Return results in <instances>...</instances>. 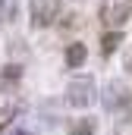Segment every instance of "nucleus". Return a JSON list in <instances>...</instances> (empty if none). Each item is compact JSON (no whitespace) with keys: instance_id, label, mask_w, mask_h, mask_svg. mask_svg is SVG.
Returning <instances> with one entry per match:
<instances>
[{"instance_id":"nucleus-1","label":"nucleus","mask_w":132,"mask_h":135,"mask_svg":"<svg viewBox=\"0 0 132 135\" xmlns=\"http://www.w3.org/2000/svg\"><path fill=\"white\" fill-rule=\"evenodd\" d=\"M95 101H98V82H95L91 75H76V79H69V85H66V104H69V107L85 110V107H91Z\"/></svg>"},{"instance_id":"nucleus-2","label":"nucleus","mask_w":132,"mask_h":135,"mask_svg":"<svg viewBox=\"0 0 132 135\" xmlns=\"http://www.w3.org/2000/svg\"><path fill=\"white\" fill-rule=\"evenodd\" d=\"M29 16L35 28H47L60 16V0H29Z\"/></svg>"},{"instance_id":"nucleus-3","label":"nucleus","mask_w":132,"mask_h":135,"mask_svg":"<svg viewBox=\"0 0 132 135\" xmlns=\"http://www.w3.org/2000/svg\"><path fill=\"white\" fill-rule=\"evenodd\" d=\"M129 104H132V94L126 91V85H120V82H110L107 85V98H104L107 113H126Z\"/></svg>"},{"instance_id":"nucleus-4","label":"nucleus","mask_w":132,"mask_h":135,"mask_svg":"<svg viewBox=\"0 0 132 135\" xmlns=\"http://www.w3.org/2000/svg\"><path fill=\"white\" fill-rule=\"evenodd\" d=\"M63 60H66V66L69 69H82L85 66V60H88V44H69L66 47V54H63Z\"/></svg>"},{"instance_id":"nucleus-5","label":"nucleus","mask_w":132,"mask_h":135,"mask_svg":"<svg viewBox=\"0 0 132 135\" xmlns=\"http://www.w3.org/2000/svg\"><path fill=\"white\" fill-rule=\"evenodd\" d=\"M129 13H132V9L126 6V3H107V6H104V19H107L110 25H116V28L126 22V16H129Z\"/></svg>"},{"instance_id":"nucleus-6","label":"nucleus","mask_w":132,"mask_h":135,"mask_svg":"<svg viewBox=\"0 0 132 135\" xmlns=\"http://www.w3.org/2000/svg\"><path fill=\"white\" fill-rule=\"evenodd\" d=\"M19 79H22V66H3V72H0V91L16 88Z\"/></svg>"},{"instance_id":"nucleus-7","label":"nucleus","mask_w":132,"mask_h":135,"mask_svg":"<svg viewBox=\"0 0 132 135\" xmlns=\"http://www.w3.org/2000/svg\"><path fill=\"white\" fill-rule=\"evenodd\" d=\"M95 129H98V123L91 116H82V119H76L69 126V135H95Z\"/></svg>"},{"instance_id":"nucleus-8","label":"nucleus","mask_w":132,"mask_h":135,"mask_svg":"<svg viewBox=\"0 0 132 135\" xmlns=\"http://www.w3.org/2000/svg\"><path fill=\"white\" fill-rule=\"evenodd\" d=\"M120 41H123V32H120V28L107 32V35H104V54H113V50L120 47Z\"/></svg>"},{"instance_id":"nucleus-9","label":"nucleus","mask_w":132,"mask_h":135,"mask_svg":"<svg viewBox=\"0 0 132 135\" xmlns=\"http://www.w3.org/2000/svg\"><path fill=\"white\" fill-rule=\"evenodd\" d=\"M126 72L132 75V50H129V57H126Z\"/></svg>"},{"instance_id":"nucleus-10","label":"nucleus","mask_w":132,"mask_h":135,"mask_svg":"<svg viewBox=\"0 0 132 135\" xmlns=\"http://www.w3.org/2000/svg\"><path fill=\"white\" fill-rule=\"evenodd\" d=\"M10 135H29V132H22V129H13V132H10Z\"/></svg>"},{"instance_id":"nucleus-11","label":"nucleus","mask_w":132,"mask_h":135,"mask_svg":"<svg viewBox=\"0 0 132 135\" xmlns=\"http://www.w3.org/2000/svg\"><path fill=\"white\" fill-rule=\"evenodd\" d=\"M129 9H132V3H129Z\"/></svg>"}]
</instances>
